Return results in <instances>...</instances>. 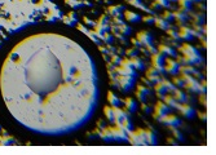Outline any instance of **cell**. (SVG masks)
Instances as JSON below:
<instances>
[{
    "label": "cell",
    "mask_w": 216,
    "mask_h": 155,
    "mask_svg": "<svg viewBox=\"0 0 216 155\" xmlns=\"http://www.w3.org/2000/svg\"><path fill=\"white\" fill-rule=\"evenodd\" d=\"M118 79H119L121 89L123 92H129L135 85V79H136V78H133V76H119Z\"/></svg>",
    "instance_id": "cell-1"
},
{
    "label": "cell",
    "mask_w": 216,
    "mask_h": 155,
    "mask_svg": "<svg viewBox=\"0 0 216 155\" xmlns=\"http://www.w3.org/2000/svg\"><path fill=\"white\" fill-rule=\"evenodd\" d=\"M164 63H166L164 69H166V73H167V74H170V75H172V76H175V75H177V74H179L180 65L177 63V61H176V59L167 58Z\"/></svg>",
    "instance_id": "cell-2"
},
{
    "label": "cell",
    "mask_w": 216,
    "mask_h": 155,
    "mask_svg": "<svg viewBox=\"0 0 216 155\" xmlns=\"http://www.w3.org/2000/svg\"><path fill=\"white\" fill-rule=\"evenodd\" d=\"M110 132L113 135V140H115V141H127L128 140V133L123 128H121V127H117V125L113 127V128H110Z\"/></svg>",
    "instance_id": "cell-3"
},
{
    "label": "cell",
    "mask_w": 216,
    "mask_h": 155,
    "mask_svg": "<svg viewBox=\"0 0 216 155\" xmlns=\"http://www.w3.org/2000/svg\"><path fill=\"white\" fill-rule=\"evenodd\" d=\"M177 110H180V113L182 114V116L186 119H193L194 115H196V109L188 103H180Z\"/></svg>",
    "instance_id": "cell-4"
},
{
    "label": "cell",
    "mask_w": 216,
    "mask_h": 155,
    "mask_svg": "<svg viewBox=\"0 0 216 155\" xmlns=\"http://www.w3.org/2000/svg\"><path fill=\"white\" fill-rule=\"evenodd\" d=\"M179 34L181 36L182 40H186V41H190L194 39L193 36V29L192 27H189V26H182L180 25V31H179Z\"/></svg>",
    "instance_id": "cell-5"
},
{
    "label": "cell",
    "mask_w": 216,
    "mask_h": 155,
    "mask_svg": "<svg viewBox=\"0 0 216 155\" xmlns=\"http://www.w3.org/2000/svg\"><path fill=\"white\" fill-rule=\"evenodd\" d=\"M117 74L119 76H133L137 78V71L132 67H124V66H118L117 67Z\"/></svg>",
    "instance_id": "cell-6"
},
{
    "label": "cell",
    "mask_w": 216,
    "mask_h": 155,
    "mask_svg": "<svg viewBox=\"0 0 216 155\" xmlns=\"http://www.w3.org/2000/svg\"><path fill=\"white\" fill-rule=\"evenodd\" d=\"M158 52L160 54H163L164 57H176L177 56V52L174 48H172L171 45H164V44L158 47Z\"/></svg>",
    "instance_id": "cell-7"
},
{
    "label": "cell",
    "mask_w": 216,
    "mask_h": 155,
    "mask_svg": "<svg viewBox=\"0 0 216 155\" xmlns=\"http://www.w3.org/2000/svg\"><path fill=\"white\" fill-rule=\"evenodd\" d=\"M150 95V89L145 85H139L136 91V96L141 102H145L148 99V96Z\"/></svg>",
    "instance_id": "cell-8"
},
{
    "label": "cell",
    "mask_w": 216,
    "mask_h": 155,
    "mask_svg": "<svg viewBox=\"0 0 216 155\" xmlns=\"http://www.w3.org/2000/svg\"><path fill=\"white\" fill-rule=\"evenodd\" d=\"M163 123L166 124V125H168V127H172V128H176V127H180L181 125V120L177 118V116H175V115H167L166 118H164V120H163Z\"/></svg>",
    "instance_id": "cell-9"
},
{
    "label": "cell",
    "mask_w": 216,
    "mask_h": 155,
    "mask_svg": "<svg viewBox=\"0 0 216 155\" xmlns=\"http://www.w3.org/2000/svg\"><path fill=\"white\" fill-rule=\"evenodd\" d=\"M137 39H139L140 41H141L142 47H146V45H149V44L153 43V36H152V34H150V32H148V31L140 32V34L137 35Z\"/></svg>",
    "instance_id": "cell-10"
},
{
    "label": "cell",
    "mask_w": 216,
    "mask_h": 155,
    "mask_svg": "<svg viewBox=\"0 0 216 155\" xmlns=\"http://www.w3.org/2000/svg\"><path fill=\"white\" fill-rule=\"evenodd\" d=\"M170 111H172V110L167 106V105L164 102H158L155 105V114H158V115H162V116H166V115H168Z\"/></svg>",
    "instance_id": "cell-11"
},
{
    "label": "cell",
    "mask_w": 216,
    "mask_h": 155,
    "mask_svg": "<svg viewBox=\"0 0 216 155\" xmlns=\"http://www.w3.org/2000/svg\"><path fill=\"white\" fill-rule=\"evenodd\" d=\"M128 141L132 143V145H136V146H140V145H145L144 143V141L141 140V138H140V136L137 135V132H129L128 133Z\"/></svg>",
    "instance_id": "cell-12"
},
{
    "label": "cell",
    "mask_w": 216,
    "mask_h": 155,
    "mask_svg": "<svg viewBox=\"0 0 216 155\" xmlns=\"http://www.w3.org/2000/svg\"><path fill=\"white\" fill-rule=\"evenodd\" d=\"M154 23L158 26V29L160 30H163V31H167L171 27V23L170 22H167L163 17H159V16H155V22Z\"/></svg>",
    "instance_id": "cell-13"
},
{
    "label": "cell",
    "mask_w": 216,
    "mask_h": 155,
    "mask_svg": "<svg viewBox=\"0 0 216 155\" xmlns=\"http://www.w3.org/2000/svg\"><path fill=\"white\" fill-rule=\"evenodd\" d=\"M164 62H166V57L163 56V54H160L159 52L152 54V63H153V66H163Z\"/></svg>",
    "instance_id": "cell-14"
},
{
    "label": "cell",
    "mask_w": 216,
    "mask_h": 155,
    "mask_svg": "<svg viewBox=\"0 0 216 155\" xmlns=\"http://www.w3.org/2000/svg\"><path fill=\"white\" fill-rule=\"evenodd\" d=\"M174 14H175V20H176V21H179V23H180V25L185 23V22L189 20V13L185 12V10H182V9L177 10V12H175Z\"/></svg>",
    "instance_id": "cell-15"
},
{
    "label": "cell",
    "mask_w": 216,
    "mask_h": 155,
    "mask_svg": "<svg viewBox=\"0 0 216 155\" xmlns=\"http://www.w3.org/2000/svg\"><path fill=\"white\" fill-rule=\"evenodd\" d=\"M179 51L184 54V56H190V54H196V53H199L198 51L194 47L189 45V44H184V45H180L179 47Z\"/></svg>",
    "instance_id": "cell-16"
},
{
    "label": "cell",
    "mask_w": 216,
    "mask_h": 155,
    "mask_svg": "<svg viewBox=\"0 0 216 155\" xmlns=\"http://www.w3.org/2000/svg\"><path fill=\"white\" fill-rule=\"evenodd\" d=\"M62 21L67 26H74L75 23H77V21H78V16H77V13H75V12H71V13H69L67 16H63Z\"/></svg>",
    "instance_id": "cell-17"
},
{
    "label": "cell",
    "mask_w": 216,
    "mask_h": 155,
    "mask_svg": "<svg viewBox=\"0 0 216 155\" xmlns=\"http://www.w3.org/2000/svg\"><path fill=\"white\" fill-rule=\"evenodd\" d=\"M109 13L111 17H119V16H123L122 12L124 10V7L123 5H111V7H109Z\"/></svg>",
    "instance_id": "cell-18"
},
{
    "label": "cell",
    "mask_w": 216,
    "mask_h": 155,
    "mask_svg": "<svg viewBox=\"0 0 216 155\" xmlns=\"http://www.w3.org/2000/svg\"><path fill=\"white\" fill-rule=\"evenodd\" d=\"M163 101H164V103H166L171 110H177V107H179V105H180L172 96H164Z\"/></svg>",
    "instance_id": "cell-19"
},
{
    "label": "cell",
    "mask_w": 216,
    "mask_h": 155,
    "mask_svg": "<svg viewBox=\"0 0 216 155\" xmlns=\"http://www.w3.org/2000/svg\"><path fill=\"white\" fill-rule=\"evenodd\" d=\"M154 87H155L154 89H155V92H157V96H158V97L162 99V101H163V98H164V96L167 95V93H168V91H167L166 87L162 84V81L158 83V84H155Z\"/></svg>",
    "instance_id": "cell-20"
},
{
    "label": "cell",
    "mask_w": 216,
    "mask_h": 155,
    "mask_svg": "<svg viewBox=\"0 0 216 155\" xmlns=\"http://www.w3.org/2000/svg\"><path fill=\"white\" fill-rule=\"evenodd\" d=\"M131 62H132V66H133L135 70H139V71L145 70V62L141 58H139V56L131 58Z\"/></svg>",
    "instance_id": "cell-21"
},
{
    "label": "cell",
    "mask_w": 216,
    "mask_h": 155,
    "mask_svg": "<svg viewBox=\"0 0 216 155\" xmlns=\"http://www.w3.org/2000/svg\"><path fill=\"white\" fill-rule=\"evenodd\" d=\"M124 18H126L128 22H131V23H136V22H139L140 20H141V16H139L135 12H129V10H127V12L124 13Z\"/></svg>",
    "instance_id": "cell-22"
},
{
    "label": "cell",
    "mask_w": 216,
    "mask_h": 155,
    "mask_svg": "<svg viewBox=\"0 0 216 155\" xmlns=\"http://www.w3.org/2000/svg\"><path fill=\"white\" fill-rule=\"evenodd\" d=\"M107 101H109L111 107H118V106H121V105H122V101L113 92H109V95H107Z\"/></svg>",
    "instance_id": "cell-23"
},
{
    "label": "cell",
    "mask_w": 216,
    "mask_h": 155,
    "mask_svg": "<svg viewBox=\"0 0 216 155\" xmlns=\"http://www.w3.org/2000/svg\"><path fill=\"white\" fill-rule=\"evenodd\" d=\"M124 105H126V109L128 110L129 113H135L137 110V103H136V101H135L133 98H127L126 101H124Z\"/></svg>",
    "instance_id": "cell-24"
},
{
    "label": "cell",
    "mask_w": 216,
    "mask_h": 155,
    "mask_svg": "<svg viewBox=\"0 0 216 155\" xmlns=\"http://www.w3.org/2000/svg\"><path fill=\"white\" fill-rule=\"evenodd\" d=\"M172 97H174L179 103H185L186 95L182 91H180V89H176L175 92H172Z\"/></svg>",
    "instance_id": "cell-25"
},
{
    "label": "cell",
    "mask_w": 216,
    "mask_h": 155,
    "mask_svg": "<svg viewBox=\"0 0 216 155\" xmlns=\"http://www.w3.org/2000/svg\"><path fill=\"white\" fill-rule=\"evenodd\" d=\"M65 3H66L67 5H70L73 9H79V8L84 7L83 0H65Z\"/></svg>",
    "instance_id": "cell-26"
},
{
    "label": "cell",
    "mask_w": 216,
    "mask_h": 155,
    "mask_svg": "<svg viewBox=\"0 0 216 155\" xmlns=\"http://www.w3.org/2000/svg\"><path fill=\"white\" fill-rule=\"evenodd\" d=\"M104 113H105V116H106V119L110 121V123H114V120H115V115H114V109H111L110 106H106L105 110H104Z\"/></svg>",
    "instance_id": "cell-27"
},
{
    "label": "cell",
    "mask_w": 216,
    "mask_h": 155,
    "mask_svg": "<svg viewBox=\"0 0 216 155\" xmlns=\"http://www.w3.org/2000/svg\"><path fill=\"white\" fill-rule=\"evenodd\" d=\"M162 84H163L164 87H166V89L167 91H168V92H175L176 89H177V88H176V85L174 84V83H172L171 80H168V79H164V78H163V79H162Z\"/></svg>",
    "instance_id": "cell-28"
},
{
    "label": "cell",
    "mask_w": 216,
    "mask_h": 155,
    "mask_svg": "<svg viewBox=\"0 0 216 155\" xmlns=\"http://www.w3.org/2000/svg\"><path fill=\"white\" fill-rule=\"evenodd\" d=\"M180 2V5H181V9L185 10V12H190L192 8H193V2H190V0H179Z\"/></svg>",
    "instance_id": "cell-29"
},
{
    "label": "cell",
    "mask_w": 216,
    "mask_h": 155,
    "mask_svg": "<svg viewBox=\"0 0 216 155\" xmlns=\"http://www.w3.org/2000/svg\"><path fill=\"white\" fill-rule=\"evenodd\" d=\"M100 39H101V40L104 41L105 44H113V43H114V40H115L114 35H113V34H110V32H105V34L102 35Z\"/></svg>",
    "instance_id": "cell-30"
},
{
    "label": "cell",
    "mask_w": 216,
    "mask_h": 155,
    "mask_svg": "<svg viewBox=\"0 0 216 155\" xmlns=\"http://www.w3.org/2000/svg\"><path fill=\"white\" fill-rule=\"evenodd\" d=\"M139 52H140V49L135 48V47H131V48L126 49V56H127L128 58H133V57H137V56H139Z\"/></svg>",
    "instance_id": "cell-31"
},
{
    "label": "cell",
    "mask_w": 216,
    "mask_h": 155,
    "mask_svg": "<svg viewBox=\"0 0 216 155\" xmlns=\"http://www.w3.org/2000/svg\"><path fill=\"white\" fill-rule=\"evenodd\" d=\"M121 128H123L124 131L127 132V133H129V132L133 131V124L131 123V120H129V119H126V120H124L123 123L121 124Z\"/></svg>",
    "instance_id": "cell-32"
},
{
    "label": "cell",
    "mask_w": 216,
    "mask_h": 155,
    "mask_svg": "<svg viewBox=\"0 0 216 155\" xmlns=\"http://www.w3.org/2000/svg\"><path fill=\"white\" fill-rule=\"evenodd\" d=\"M157 143V137L152 131H148L146 133V145H155Z\"/></svg>",
    "instance_id": "cell-33"
},
{
    "label": "cell",
    "mask_w": 216,
    "mask_h": 155,
    "mask_svg": "<svg viewBox=\"0 0 216 155\" xmlns=\"http://www.w3.org/2000/svg\"><path fill=\"white\" fill-rule=\"evenodd\" d=\"M119 32H121L122 35H124V36H128V35H131L132 29H131V26H128L127 23H123L121 26V29H119Z\"/></svg>",
    "instance_id": "cell-34"
},
{
    "label": "cell",
    "mask_w": 216,
    "mask_h": 155,
    "mask_svg": "<svg viewBox=\"0 0 216 155\" xmlns=\"http://www.w3.org/2000/svg\"><path fill=\"white\" fill-rule=\"evenodd\" d=\"M88 36H89V39H91V40H92L95 44H97V45H101V44H102V40L99 38V35H97L95 31H89V32H88Z\"/></svg>",
    "instance_id": "cell-35"
},
{
    "label": "cell",
    "mask_w": 216,
    "mask_h": 155,
    "mask_svg": "<svg viewBox=\"0 0 216 155\" xmlns=\"http://www.w3.org/2000/svg\"><path fill=\"white\" fill-rule=\"evenodd\" d=\"M174 84L176 85V88H185V81H184V79H182L181 76H176L175 75V78H174Z\"/></svg>",
    "instance_id": "cell-36"
},
{
    "label": "cell",
    "mask_w": 216,
    "mask_h": 155,
    "mask_svg": "<svg viewBox=\"0 0 216 155\" xmlns=\"http://www.w3.org/2000/svg\"><path fill=\"white\" fill-rule=\"evenodd\" d=\"M192 16H193L194 23L203 25V22H204V14H203V13H197V14H192Z\"/></svg>",
    "instance_id": "cell-37"
},
{
    "label": "cell",
    "mask_w": 216,
    "mask_h": 155,
    "mask_svg": "<svg viewBox=\"0 0 216 155\" xmlns=\"http://www.w3.org/2000/svg\"><path fill=\"white\" fill-rule=\"evenodd\" d=\"M122 61H123V58L119 56V54H113V56H111V61H110V62H113V63H114L115 66H121L122 65Z\"/></svg>",
    "instance_id": "cell-38"
},
{
    "label": "cell",
    "mask_w": 216,
    "mask_h": 155,
    "mask_svg": "<svg viewBox=\"0 0 216 155\" xmlns=\"http://www.w3.org/2000/svg\"><path fill=\"white\" fill-rule=\"evenodd\" d=\"M172 135H174V137L176 138L177 141H182V140H184V136H182L180 129H177V127H176V128H172Z\"/></svg>",
    "instance_id": "cell-39"
},
{
    "label": "cell",
    "mask_w": 216,
    "mask_h": 155,
    "mask_svg": "<svg viewBox=\"0 0 216 155\" xmlns=\"http://www.w3.org/2000/svg\"><path fill=\"white\" fill-rule=\"evenodd\" d=\"M162 17H163L167 22H170V23H171L172 21H175V14H174V12H170V10H167V12H164V14L162 16Z\"/></svg>",
    "instance_id": "cell-40"
},
{
    "label": "cell",
    "mask_w": 216,
    "mask_h": 155,
    "mask_svg": "<svg viewBox=\"0 0 216 155\" xmlns=\"http://www.w3.org/2000/svg\"><path fill=\"white\" fill-rule=\"evenodd\" d=\"M97 23H99V25H107V23H110V17L107 14L101 16V17L99 18V21H97Z\"/></svg>",
    "instance_id": "cell-41"
},
{
    "label": "cell",
    "mask_w": 216,
    "mask_h": 155,
    "mask_svg": "<svg viewBox=\"0 0 216 155\" xmlns=\"http://www.w3.org/2000/svg\"><path fill=\"white\" fill-rule=\"evenodd\" d=\"M142 21L145 22V23H148V25H153L154 22H155V16H145V17L142 18Z\"/></svg>",
    "instance_id": "cell-42"
},
{
    "label": "cell",
    "mask_w": 216,
    "mask_h": 155,
    "mask_svg": "<svg viewBox=\"0 0 216 155\" xmlns=\"http://www.w3.org/2000/svg\"><path fill=\"white\" fill-rule=\"evenodd\" d=\"M153 75H159L158 70H157L154 66H152V67H149L148 71H146V76H153Z\"/></svg>",
    "instance_id": "cell-43"
},
{
    "label": "cell",
    "mask_w": 216,
    "mask_h": 155,
    "mask_svg": "<svg viewBox=\"0 0 216 155\" xmlns=\"http://www.w3.org/2000/svg\"><path fill=\"white\" fill-rule=\"evenodd\" d=\"M83 20H84V23H85V26H88V27H95V26H96V23H97L96 21L89 20L88 17H84Z\"/></svg>",
    "instance_id": "cell-44"
},
{
    "label": "cell",
    "mask_w": 216,
    "mask_h": 155,
    "mask_svg": "<svg viewBox=\"0 0 216 155\" xmlns=\"http://www.w3.org/2000/svg\"><path fill=\"white\" fill-rule=\"evenodd\" d=\"M145 48L148 49V52L150 53V56H152V54H154V53H157V52H158V48H155V47L153 45V43H152V44H149V45H146V47H145Z\"/></svg>",
    "instance_id": "cell-45"
},
{
    "label": "cell",
    "mask_w": 216,
    "mask_h": 155,
    "mask_svg": "<svg viewBox=\"0 0 216 155\" xmlns=\"http://www.w3.org/2000/svg\"><path fill=\"white\" fill-rule=\"evenodd\" d=\"M197 101H196V98H194L192 95L190 96H188L186 95V98H185V103H188V105H190V106H193L194 103H196Z\"/></svg>",
    "instance_id": "cell-46"
},
{
    "label": "cell",
    "mask_w": 216,
    "mask_h": 155,
    "mask_svg": "<svg viewBox=\"0 0 216 155\" xmlns=\"http://www.w3.org/2000/svg\"><path fill=\"white\" fill-rule=\"evenodd\" d=\"M132 45H133L135 48H137V49H141V48H142V44H141V41H140L137 38L132 39Z\"/></svg>",
    "instance_id": "cell-47"
},
{
    "label": "cell",
    "mask_w": 216,
    "mask_h": 155,
    "mask_svg": "<svg viewBox=\"0 0 216 155\" xmlns=\"http://www.w3.org/2000/svg\"><path fill=\"white\" fill-rule=\"evenodd\" d=\"M78 29L83 32V34H85V35H88V32H89V29L85 25H82V23H79L78 25Z\"/></svg>",
    "instance_id": "cell-48"
},
{
    "label": "cell",
    "mask_w": 216,
    "mask_h": 155,
    "mask_svg": "<svg viewBox=\"0 0 216 155\" xmlns=\"http://www.w3.org/2000/svg\"><path fill=\"white\" fill-rule=\"evenodd\" d=\"M141 110H142L145 114H150V113H152V107L148 106V105L144 103V102H142V105H141Z\"/></svg>",
    "instance_id": "cell-49"
},
{
    "label": "cell",
    "mask_w": 216,
    "mask_h": 155,
    "mask_svg": "<svg viewBox=\"0 0 216 155\" xmlns=\"http://www.w3.org/2000/svg\"><path fill=\"white\" fill-rule=\"evenodd\" d=\"M142 81H144V84L146 85L148 88H153V87H154V84L148 79V78H142Z\"/></svg>",
    "instance_id": "cell-50"
},
{
    "label": "cell",
    "mask_w": 216,
    "mask_h": 155,
    "mask_svg": "<svg viewBox=\"0 0 216 155\" xmlns=\"http://www.w3.org/2000/svg\"><path fill=\"white\" fill-rule=\"evenodd\" d=\"M115 53H117V54H119L121 57H123V56H126V49H123L122 47H118Z\"/></svg>",
    "instance_id": "cell-51"
},
{
    "label": "cell",
    "mask_w": 216,
    "mask_h": 155,
    "mask_svg": "<svg viewBox=\"0 0 216 155\" xmlns=\"http://www.w3.org/2000/svg\"><path fill=\"white\" fill-rule=\"evenodd\" d=\"M152 9L153 10H159V9H162V7H160V4L158 2H155V3L152 4Z\"/></svg>",
    "instance_id": "cell-52"
},
{
    "label": "cell",
    "mask_w": 216,
    "mask_h": 155,
    "mask_svg": "<svg viewBox=\"0 0 216 155\" xmlns=\"http://www.w3.org/2000/svg\"><path fill=\"white\" fill-rule=\"evenodd\" d=\"M45 20H47V21H49V22H55L57 18H56L55 16H53V14L51 13V14H48V16H47V17H45Z\"/></svg>",
    "instance_id": "cell-53"
},
{
    "label": "cell",
    "mask_w": 216,
    "mask_h": 155,
    "mask_svg": "<svg viewBox=\"0 0 216 155\" xmlns=\"http://www.w3.org/2000/svg\"><path fill=\"white\" fill-rule=\"evenodd\" d=\"M102 57H104V61H105L106 63H109L110 61H111V56H109V54H104Z\"/></svg>",
    "instance_id": "cell-54"
},
{
    "label": "cell",
    "mask_w": 216,
    "mask_h": 155,
    "mask_svg": "<svg viewBox=\"0 0 216 155\" xmlns=\"http://www.w3.org/2000/svg\"><path fill=\"white\" fill-rule=\"evenodd\" d=\"M97 125L100 127V129H104V128H106V125H105L104 121H99V123H97Z\"/></svg>",
    "instance_id": "cell-55"
},
{
    "label": "cell",
    "mask_w": 216,
    "mask_h": 155,
    "mask_svg": "<svg viewBox=\"0 0 216 155\" xmlns=\"http://www.w3.org/2000/svg\"><path fill=\"white\" fill-rule=\"evenodd\" d=\"M199 101H201V103H203L204 106H206V95L201 96V99H199Z\"/></svg>",
    "instance_id": "cell-56"
},
{
    "label": "cell",
    "mask_w": 216,
    "mask_h": 155,
    "mask_svg": "<svg viewBox=\"0 0 216 155\" xmlns=\"http://www.w3.org/2000/svg\"><path fill=\"white\" fill-rule=\"evenodd\" d=\"M168 143L170 145H177V142L174 141V138H168Z\"/></svg>",
    "instance_id": "cell-57"
},
{
    "label": "cell",
    "mask_w": 216,
    "mask_h": 155,
    "mask_svg": "<svg viewBox=\"0 0 216 155\" xmlns=\"http://www.w3.org/2000/svg\"><path fill=\"white\" fill-rule=\"evenodd\" d=\"M199 116L203 119V120H206V114H202V113H199Z\"/></svg>",
    "instance_id": "cell-58"
},
{
    "label": "cell",
    "mask_w": 216,
    "mask_h": 155,
    "mask_svg": "<svg viewBox=\"0 0 216 155\" xmlns=\"http://www.w3.org/2000/svg\"><path fill=\"white\" fill-rule=\"evenodd\" d=\"M199 9H201V10H202V9H203V10H206V7H204L203 4H199Z\"/></svg>",
    "instance_id": "cell-59"
},
{
    "label": "cell",
    "mask_w": 216,
    "mask_h": 155,
    "mask_svg": "<svg viewBox=\"0 0 216 155\" xmlns=\"http://www.w3.org/2000/svg\"><path fill=\"white\" fill-rule=\"evenodd\" d=\"M190 2H199V0H190Z\"/></svg>",
    "instance_id": "cell-60"
},
{
    "label": "cell",
    "mask_w": 216,
    "mask_h": 155,
    "mask_svg": "<svg viewBox=\"0 0 216 155\" xmlns=\"http://www.w3.org/2000/svg\"><path fill=\"white\" fill-rule=\"evenodd\" d=\"M45 2H51V0H45Z\"/></svg>",
    "instance_id": "cell-61"
}]
</instances>
